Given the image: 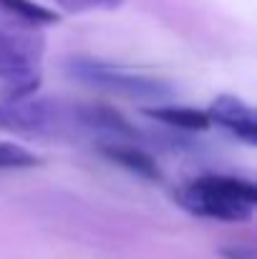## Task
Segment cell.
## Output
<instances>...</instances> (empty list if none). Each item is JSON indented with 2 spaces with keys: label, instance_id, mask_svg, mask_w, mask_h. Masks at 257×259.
Masks as SVG:
<instances>
[{
  "label": "cell",
  "instance_id": "obj_1",
  "mask_svg": "<svg viewBox=\"0 0 257 259\" xmlns=\"http://www.w3.org/2000/svg\"><path fill=\"white\" fill-rule=\"evenodd\" d=\"M176 201L194 217L214 222H247L255 211L257 186L250 179L230 174H207L189 181Z\"/></svg>",
  "mask_w": 257,
  "mask_h": 259
},
{
  "label": "cell",
  "instance_id": "obj_2",
  "mask_svg": "<svg viewBox=\"0 0 257 259\" xmlns=\"http://www.w3.org/2000/svg\"><path fill=\"white\" fill-rule=\"evenodd\" d=\"M46 40L38 28L0 25V96L3 101L33 98L41 86V61Z\"/></svg>",
  "mask_w": 257,
  "mask_h": 259
},
{
  "label": "cell",
  "instance_id": "obj_3",
  "mask_svg": "<svg viewBox=\"0 0 257 259\" xmlns=\"http://www.w3.org/2000/svg\"><path fill=\"white\" fill-rule=\"evenodd\" d=\"M66 73L74 81H81L86 86L101 88L108 93L129 96V98H141V101H162L169 98L171 88L152 76L126 71L116 63L106 61H91V58H74L66 63Z\"/></svg>",
  "mask_w": 257,
  "mask_h": 259
},
{
  "label": "cell",
  "instance_id": "obj_4",
  "mask_svg": "<svg viewBox=\"0 0 257 259\" xmlns=\"http://www.w3.org/2000/svg\"><path fill=\"white\" fill-rule=\"evenodd\" d=\"M71 121V113L51 98H23V101H0V131L20 136H48L56 134L63 123Z\"/></svg>",
  "mask_w": 257,
  "mask_h": 259
},
{
  "label": "cell",
  "instance_id": "obj_5",
  "mask_svg": "<svg viewBox=\"0 0 257 259\" xmlns=\"http://www.w3.org/2000/svg\"><path fill=\"white\" fill-rule=\"evenodd\" d=\"M209 123H217L219 128H225L230 136L245 141L247 146L257 144V116L250 103H245L237 96L222 93L209 103Z\"/></svg>",
  "mask_w": 257,
  "mask_h": 259
},
{
  "label": "cell",
  "instance_id": "obj_6",
  "mask_svg": "<svg viewBox=\"0 0 257 259\" xmlns=\"http://www.w3.org/2000/svg\"><path fill=\"white\" fill-rule=\"evenodd\" d=\"M101 154H103L108 161L124 166L126 171L136 174V176H141V179H162V171H159L157 161H154L144 149H139V146L131 144V141H106V144L101 146Z\"/></svg>",
  "mask_w": 257,
  "mask_h": 259
},
{
  "label": "cell",
  "instance_id": "obj_7",
  "mask_svg": "<svg viewBox=\"0 0 257 259\" xmlns=\"http://www.w3.org/2000/svg\"><path fill=\"white\" fill-rule=\"evenodd\" d=\"M144 113L164 126L179 128V131H207L212 126L207 111H197V108H187V106H152V108H144Z\"/></svg>",
  "mask_w": 257,
  "mask_h": 259
},
{
  "label": "cell",
  "instance_id": "obj_8",
  "mask_svg": "<svg viewBox=\"0 0 257 259\" xmlns=\"http://www.w3.org/2000/svg\"><path fill=\"white\" fill-rule=\"evenodd\" d=\"M0 10L18 20V25H25V28H41V25H53L61 20V15L43 5V3H35V0H0Z\"/></svg>",
  "mask_w": 257,
  "mask_h": 259
},
{
  "label": "cell",
  "instance_id": "obj_9",
  "mask_svg": "<svg viewBox=\"0 0 257 259\" xmlns=\"http://www.w3.org/2000/svg\"><path fill=\"white\" fill-rule=\"evenodd\" d=\"M41 159L18 146V144H10V141H0V171H15V169H33L38 166Z\"/></svg>",
  "mask_w": 257,
  "mask_h": 259
},
{
  "label": "cell",
  "instance_id": "obj_10",
  "mask_svg": "<svg viewBox=\"0 0 257 259\" xmlns=\"http://www.w3.org/2000/svg\"><path fill=\"white\" fill-rule=\"evenodd\" d=\"M66 13H91V10H114L121 0H56Z\"/></svg>",
  "mask_w": 257,
  "mask_h": 259
},
{
  "label": "cell",
  "instance_id": "obj_11",
  "mask_svg": "<svg viewBox=\"0 0 257 259\" xmlns=\"http://www.w3.org/2000/svg\"><path fill=\"white\" fill-rule=\"evenodd\" d=\"M225 254H227L230 259H255V257H252V249H240V247L225 249Z\"/></svg>",
  "mask_w": 257,
  "mask_h": 259
}]
</instances>
